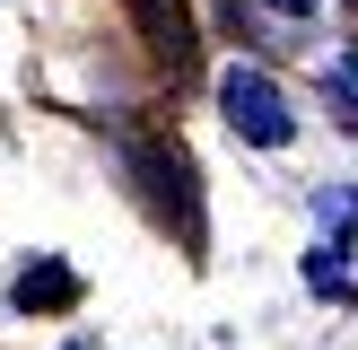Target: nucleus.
<instances>
[{
    "instance_id": "f03ea898",
    "label": "nucleus",
    "mask_w": 358,
    "mask_h": 350,
    "mask_svg": "<svg viewBox=\"0 0 358 350\" xmlns=\"http://www.w3.org/2000/svg\"><path fill=\"white\" fill-rule=\"evenodd\" d=\"M350 219H358V192L332 184L324 192V237H315V254H306V289L315 298H350Z\"/></svg>"
},
{
    "instance_id": "423d86ee",
    "label": "nucleus",
    "mask_w": 358,
    "mask_h": 350,
    "mask_svg": "<svg viewBox=\"0 0 358 350\" xmlns=\"http://www.w3.org/2000/svg\"><path fill=\"white\" fill-rule=\"evenodd\" d=\"M271 9H289V18H306V9H315V0H271Z\"/></svg>"
},
{
    "instance_id": "39448f33",
    "label": "nucleus",
    "mask_w": 358,
    "mask_h": 350,
    "mask_svg": "<svg viewBox=\"0 0 358 350\" xmlns=\"http://www.w3.org/2000/svg\"><path fill=\"white\" fill-rule=\"evenodd\" d=\"M332 105L358 122V52H341V62H332Z\"/></svg>"
},
{
    "instance_id": "f257e3e1",
    "label": "nucleus",
    "mask_w": 358,
    "mask_h": 350,
    "mask_svg": "<svg viewBox=\"0 0 358 350\" xmlns=\"http://www.w3.org/2000/svg\"><path fill=\"white\" fill-rule=\"evenodd\" d=\"M219 105H227V122H236L245 140H262V149H280V140L297 132L289 97H280V88L262 79V70H245V62H236V70H227V79H219Z\"/></svg>"
},
{
    "instance_id": "20e7f679",
    "label": "nucleus",
    "mask_w": 358,
    "mask_h": 350,
    "mask_svg": "<svg viewBox=\"0 0 358 350\" xmlns=\"http://www.w3.org/2000/svg\"><path fill=\"white\" fill-rule=\"evenodd\" d=\"M79 298V280L62 272V262H35V272H17V307H70Z\"/></svg>"
},
{
    "instance_id": "7ed1b4c3",
    "label": "nucleus",
    "mask_w": 358,
    "mask_h": 350,
    "mask_svg": "<svg viewBox=\"0 0 358 350\" xmlns=\"http://www.w3.org/2000/svg\"><path fill=\"white\" fill-rule=\"evenodd\" d=\"M140 18H149V44L166 52V62H184V52H192V18H184V0H140Z\"/></svg>"
}]
</instances>
